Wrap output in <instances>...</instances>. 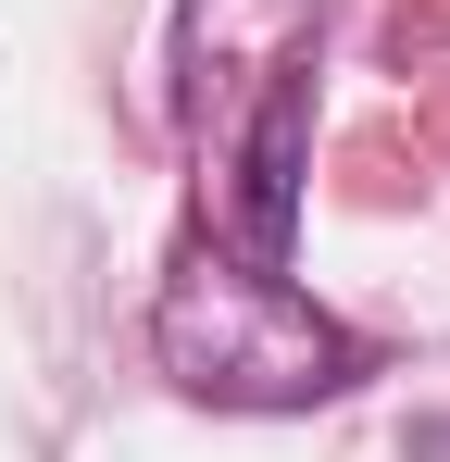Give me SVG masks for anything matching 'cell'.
Here are the masks:
<instances>
[{
    "label": "cell",
    "mask_w": 450,
    "mask_h": 462,
    "mask_svg": "<svg viewBox=\"0 0 450 462\" xmlns=\"http://www.w3.org/2000/svg\"><path fill=\"white\" fill-rule=\"evenodd\" d=\"M150 337H163V375L225 400V412H313L363 375V337L338 312H313L276 263H225V250H201L163 288Z\"/></svg>",
    "instance_id": "6da1fadb"
},
{
    "label": "cell",
    "mask_w": 450,
    "mask_h": 462,
    "mask_svg": "<svg viewBox=\"0 0 450 462\" xmlns=\"http://www.w3.org/2000/svg\"><path fill=\"white\" fill-rule=\"evenodd\" d=\"M300 138H313V76H276L250 113V151H238V237L276 275H288V237H300Z\"/></svg>",
    "instance_id": "7a4b0ae2"
}]
</instances>
